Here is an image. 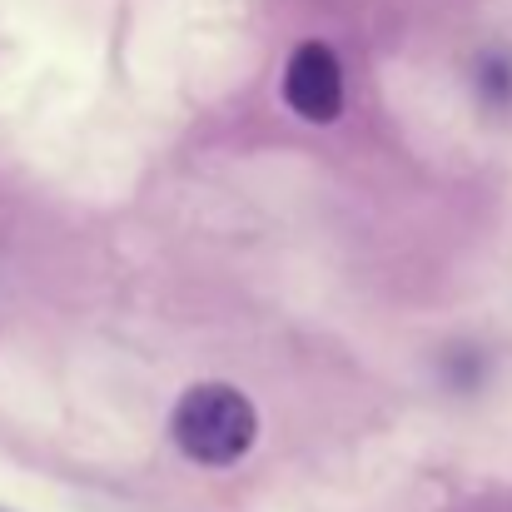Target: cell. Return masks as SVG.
Wrapping results in <instances>:
<instances>
[{
  "label": "cell",
  "instance_id": "obj_1",
  "mask_svg": "<svg viewBox=\"0 0 512 512\" xmlns=\"http://www.w3.org/2000/svg\"><path fill=\"white\" fill-rule=\"evenodd\" d=\"M170 433L184 458H194L204 468H229L254 448L259 413L234 383H194L174 403Z\"/></svg>",
  "mask_w": 512,
  "mask_h": 512
},
{
  "label": "cell",
  "instance_id": "obj_2",
  "mask_svg": "<svg viewBox=\"0 0 512 512\" xmlns=\"http://www.w3.org/2000/svg\"><path fill=\"white\" fill-rule=\"evenodd\" d=\"M284 95L289 105L314 120V125H329L343 115V65L339 55L324 45V40H304L294 55H289V70H284Z\"/></svg>",
  "mask_w": 512,
  "mask_h": 512
}]
</instances>
